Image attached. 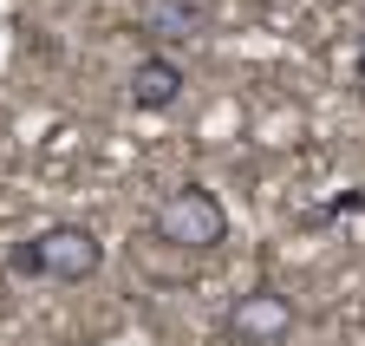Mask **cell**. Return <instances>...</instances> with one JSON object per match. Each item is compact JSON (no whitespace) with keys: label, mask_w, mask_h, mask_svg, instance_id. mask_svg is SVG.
Returning <instances> with one entry per match:
<instances>
[{"label":"cell","mask_w":365,"mask_h":346,"mask_svg":"<svg viewBox=\"0 0 365 346\" xmlns=\"http://www.w3.org/2000/svg\"><path fill=\"white\" fill-rule=\"evenodd\" d=\"M215 20V0H144L137 7V39H150V53L163 46H190Z\"/></svg>","instance_id":"277c9868"},{"label":"cell","mask_w":365,"mask_h":346,"mask_svg":"<svg viewBox=\"0 0 365 346\" xmlns=\"http://www.w3.org/2000/svg\"><path fill=\"white\" fill-rule=\"evenodd\" d=\"M150 229H157L163 242H176V248H190V255H222V242H228V209H222L215 190L182 183L176 196L157 203Z\"/></svg>","instance_id":"6da1fadb"},{"label":"cell","mask_w":365,"mask_h":346,"mask_svg":"<svg viewBox=\"0 0 365 346\" xmlns=\"http://www.w3.org/2000/svg\"><path fill=\"white\" fill-rule=\"evenodd\" d=\"M130 268L144 275V281H157V288H190L196 268H202V255L163 242L157 229H137V235H130Z\"/></svg>","instance_id":"5b68a950"},{"label":"cell","mask_w":365,"mask_h":346,"mask_svg":"<svg viewBox=\"0 0 365 346\" xmlns=\"http://www.w3.org/2000/svg\"><path fill=\"white\" fill-rule=\"evenodd\" d=\"M39 262H46V281H91L105 268V242L98 229H85V223H53V229H39Z\"/></svg>","instance_id":"3957f363"},{"label":"cell","mask_w":365,"mask_h":346,"mask_svg":"<svg viewBox=\"0 0 365 346\" xmlns=\"http://www.w3.org/2000/svg\"><path fill=\"white\" fill-rule=\"evenodd\" d=\"M359 78H365V53H359Z\"/></svg>","instance_id":"ba28073f"},{"label":"cell","mask_w":365,"mask_h":346,"mask_svg":"<svg viewBox=\"0 0 365 346\" xmlns=\"http://www.w3.org/2000/svg\"><path fill=\"white\" fill-rule=\"evenodd\" d=\"M182 85H190V78H182V66L170 53H144V59L130 66V78H124V98L137 111H170L182 98Z\"/></svg>","instance_id":"8992f818"},{"label":"cell","mask_w":365,"mask_h":346,"mask_svg":"<svg viewBox=\"0 0 365 346\" xmlns=\"http://www.w3.org/2000/svg\"><path fill=\"white\" fill-rule=\"evenodd\" d=\"M294 327H300V307L281 288H248V294H235V307L222 314V340L228 346H287Z\"/></svg>","instance_id":"7a4b0ae2"},{"label":"cell","mask_w":365,"mask_h":346,"mask_svg":"<svg viewBox=\"0 0 365 346\" xmlns=\"http://www.w3.org/2000/svg\"><path fill=\"white\" fill-rule=\"evenodd\" d=\"M7 275L46 281V262H39V235H26V242H14V248H7Z\"/></svg>","instance_id":"52a82bcc"}]
</instances>
